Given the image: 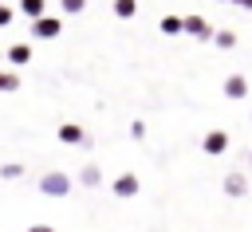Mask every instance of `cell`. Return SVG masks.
Wrapping results in <instances>:
<instances>
[{"label": "cell", "mask_w": 252, "mask_h": 232, "mask_svg": "<svg viewBox=\"0 0 252 232\" xmlns=\"http://www.w3.org/2000/svg\"><path fill=\"white\" fill-rule=\"evenodd\" d=\"M43 193H55V197H63V193H67V177H63V173H51V177H43Z\"/></svg>", "instance_id": "cell-1"}, {"label": "cell", "mask_w": 252, "mask_h": 232, "mask_svg": "<svg viewBox=\"0 0 252 232\" xmlns=\"http://www.w3.org/2000/svg\"><path fill=\"white\" fill-rule=\"evenodd\" d=\"M114 193H118V197H134V193H138V177H130V173L118 177V181H114Z\"/></svg>", "instance_id": "cell-2"}, {"label": "cell", "mask_w": 252, "mask_h": 232, "mask_svg": "<svg viewBox=\"0 0 252 232\" xmlns=\"http://www.w3.org/2000/svg\"><path fill=\"white\" fill-rule=\"evenodd\" d=\"M224 142H228V138L217 130V134H209V138H205V149H209V153H224Z\"/></svg>", "instance_id": "cell-3"}, {"label": "cell", "mask_w": 252, "mask_h": 232, "mask_svg": "<svg viewBox=\"0 0 252 232\" xmlns=\"http://www.w3.org/2000/svg\"><path fill=\"white\" fill-rule=\"evenodd\" d=\"M244 189H248V185H244L240 173H228V177H224V193H244Z\"/></svg>", "instance_id": "cell-4"}, {"label": "cell", "mask_w": 252, "mask_h": 232, "mask_svg": "<svg viewBox=\"0 0 252 232\" xmlns=\"http://www.w3.org/2000/svg\"><path fill=\"white\" fill-rule=\"evenodd\" d=\"M224 90H228L232 98H240V94H244V83H240V79H228V87H224Z\"/></svg>", "instance_id": "cell-5"}, {"label": "cell", "mask_w": 252, "mask_h": 232, "mask_svg": "<svg viewBox=\"0 0 252 232\" xmlns=\"http://www.w3.org/2000/svg\"><path fill=\"white\" fill-rule=\"evenodd\" d=\"M83 185H98V169H94V165L83 169Z\"/></svg>", "instance_id": "cell-6"}, {"label": "cell", "mask_w": 252, "mask_h": 232, "mask_svg": "<svg viewBox=\"0 0 252 232\" xmlns=\"http://www.w3.org/2000/svg\"><path fill=\"white\" fill-rule=\"evenodd\" d=\"M28 232H51V228H47V224H35V228H28Z\"/></svg>", "instance_id": "cell-7"}]
</instances>
